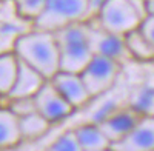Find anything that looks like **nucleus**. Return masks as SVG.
Listing matches in <instances>:
<instances>
[{
    "instance_id": "obj_1",
    "label": "nucleus",
    "mask_w": 154,
    "mask_h": 151,
    "mask_svg": "<svg viewBox=\"0 0 154 151\" xmlns=\"http://www.w3.org/2000/svg\"><path fill=\"white\" fill-rule=\"evenodd\" d=\"M12 51L19 60L32 66L49 80L60 71V54L56 34L35 29L20 34L14 40Z\"/></svg>"
},
{
    "instance_id": "obj_2",
    "label": "nucleus",
    "mask_w": 154,
    "mask_h": 151,
    "mask_svg": "<svg viewBox=\"0 0 154 151\" xmlns=\"http://www.w3.org/2000/svg\"><path fill=\"white\" fill-rule=\"evenodd\" d=\"M54 34L59 45L60 69L80 72L94 56L85 29V22L69 25L56 31Z\"/></svg>"
},
{
    "instance_id": "obj_3",
    "label": "nucleus",
    "mask_w": 154,
    "mask_h": 151,
    "mask_svg": "<svg viewBox=\"0 0 154 151\" xmlns=\"http://www.w3.org/2000/svg\"><path fill=\"white\" fill-rule=\"evenodd\" d=\"M88 17V0H48L40 16L31 25L35 29L56 32L69 25L86 22Z\"/></svg>"
},
{
    "instance_id": "obj_4",
    "label": "nucleus",
    "mask_w": 154,
    "mask_h": 151,
    "mask_svg": "<svg viewBox=\"0 0 154 151\" xmlns=\"http://www.w3.org/2000/svg\"><path fill=\"white\" fill-rule=\"evenodd\" d=\"M145 16V9L136 0H106L94 20L103 29L125 35L139 28Z\"/></svg>"
},
{
    "instance_id": "obj_5",
    "label": "nucleus",
    "mask_w": 154,
    "mask_h": 151,
    "mask_svg": "<svg viewBox=\"0 0 154 151\" xmlns=\"http://www.w3.org/2000/svg\"><path fill=\"white\" fill-rule=\"evenodd\" d=\"M120 66L122 63L119 60L103 54H94L91 57L86 66L80 71L91 97H97L111 90L120 74Z\"/></svg>"
},
{
    "instance_id": "obj_6",
    "label": "nucleus",
    "mask_w": 154,
    "mask_h": 151,
    "mask_svg": "<svg viewBox=\"0 0 154 151\" xmlns=\"http://www.w3.org/2000/svg\"><path fill=\"white\" fill-rule=\"evenodd\" d=\"M85 29H86L94 54H103V56L112 57L116 60H119L120 63L131 59L130 53H128V49L125 46L123 35L103 29L94 19L85 22Z\"/></svg>"
},
{
    "instance_id": "obj_7",
    "label": "nucleus",
    "mask_w": 154,
    "mask_h": 151,
    "mask_svg": "<svg viewBox=\"0 0 154 151\" xmlns=\"http://www.w3.org/2000/svg\"><path fill=\"white\" fill-rule=\"evenodd\" d=\"M34 103H35L37 112H40L53 125L69 117L75 109L59 93V90L54 86V83L51 80H46L45 85L40 88V91L34 96Z\"/></svg>"
},
{
    "instance_id": "obj_8",
    "label": "nucleus",
    "mask_w": 154,
    "mask_h": 151,
    "mask_svg": "<svg viewBox=\"0 0 154 151\" xmlns=\"http://www.w3.org/2000/svg\"><path fill=\"white\" fill-rule=\"evenodd\" d=\"M143 116V112L136 106H126L116 109L109 112L108 116L99 119V127L103 130V133L111 140V145L122 140L123 137L130 133L134 125L139 122V119Z\"/></svg>"
},
{
    "instance_id": "obj_9",
    "label": "nucleus",
    "mask_w": 154,
    "mask_h": 151,
    "mask_svg": "<svg viewBox=\"0 0 154 151\" xmlns=\"http://www.w3.org/2000/svg\"><path fill=\"white\" fill-rule=\"evenodd\" d=\"M112 151H154V116L143 114L122 140L111 145Z\"/></svg>"
},
{
    "instance_id": "obj_10",
    "label": "nucleus",
    "mask_w": 154,
    "mask_h": 151,
    "mask_svg": "<svg viewBox=\"0 0 154 151\" xmlns=\"http://www.w3.org/2000/svg\"><path fill=\"white\" fill-rule=\"evenodd\" d=\"M59 90V93L77 109L83 106L89 99H93L82 79L80 72H71L60 69L53 79H49Z\"/></svg>"
},
{
    "instance_id": "obj_11",
    "label": "nucleus",
    "mask_w": 154,
    "mask_h": 151,
    "mask_svg": "<svg viewBox=\"0 0 154 151\" xmlns=\"http://www.w3.org/2000/svg\"><path fill=\"white\" fill-rule=\"evenodd\" d=\"M48 79L32 66L19 60V71L14 86L9 91L6 99H20V97H34Z\"/></svg>"
},
{
    "instance_id": "obj_12",
    "label": "nucleus",
    "mask_w": 154,
    "mask_h": 151,
    "mask_svg": "<svg viewBox=\"0 0 154 151\" xmlns=\"http://www.w3.org/2000/svg\"><path fill=\"white\" fill-rule=\"evenodd\" d=\"M22 140L19 116L8 105H0V149L16 148Z\"/></svg>"
},
{
    "instance_id": "obj_13",
    "label": "nucleus",
    "mask_w": 154,
    "mask_h": 151,
    "mask_svg": "<svg viewBox=\"0 0 154 151\" xmlns=\"http://www.w3.org/2000/svg\"><path fill=\"white\" fill-rule=\"evenodd\" d=\"M75 134L82 151H108L111 149V140L99 127V123H82L75 127Z\"/></svg>"
},
{
    "instance_id": "obj_14",
    "label": "nucleus",
    "mask_w": 154,
    "mask_h": 151,
    "mask_svg": "<svg viewBox=\"0 0 154 151\" xmlns=\"http://www.w3.org/2000/svg\"><path fill=\"white\" fill-rule=\"evenodd\" d=\"M125 46L130 53L131 59L140 60V62H151L154 60V48L146 39V35L142 32V29L136 28L123 35Z\"/></svg>"
},
{
    "instance_id": "obj_15",
    "label": "nucleus",
    "mask_w": 154,
    "mask_h": 151,
    "mask_svg": "<svg viewBox=\"0 0 154 151\" xmlns=\"http://www.w3.org/2000/svg\"><path fill=\"white\" fill-rule=\"evenodd\" d=\"M19 122H20V133L23 142H32L38 137L45 136L53 125L37 111L19 117Z\"/></svg>"
},
{
    "instance_id": "obj_16",
    "label": "nucleus",
    "mask_w": 154,
    "mask_h": 151,
    "mask_svg": "<svg viewBox=\"0 0 154 151\" xmlns=\"http://www.w3.org/2000/svg\"><path fill=\"white\" fill-rule=\"evenodd\" d=\"M19 71V57L14 51L0 53V99L8 97Z\"/></svg>"
},
{
    "instance_id": "obj_17",
    "label": "nucleus",
    "mask_w": 154,
    "mask_h": 151,
    "mask_svg": "<svg viewBox=\"0 0 154 151\" xmlns=\"http://www.w3.org/2000/svg\"><path fill=\"white\" fill-rule=\"evenodd\" d=\"M48 0H12V5L16 8L17 16L22 20H26L32 23L40 12L43 11Z\"/></svg>"
},
{
    "instance_id": "obj_18",
    "label": "nucleus",
    "mask_w": 154,
    "mask_h": 151,
    "mask_svg": "<svg viewBox=\"0 0 154 151\" xmlns=\"http://www.w3.org/2000/svg\"><path fill=\"white\" fill-rule=\"evenodd\" d=\"M48 149L51 151H82V146L79 143V139H77L75 130L71 128V130H65L63 133H60L51 142Z\"/></svg>"
},
{
    "instance_id": "obj_19",
    "label": "nucleus",
    "mask_w": 154,
    "mask_h": 151,
    "mask_svg": "<svg viewBox=\"0 0 154 151\" xmlns=\"http://www.w3.org/2000/svg\"><path fill=\"white\" fill-rule=\"evenodd\" d=\"M12 111L16 112L19 117L26 116L29 112L37 111L35 109V103H34V97H20V99H8L6 103Z\"/></svg>"
},
{
    "instance_id": "obj_20",
    "label": "nucleus",
    "mask_w": 154,
    "mask_h": 151,
    "mask_svg": "<svg viewBox=\"0 0 154 151\" xmlns=\"http://www.w3.org/2000/svg\"><path fill=\"white\" fill-rule=\"evenodd\" d=\"M140 29L146 35V39L149 40V43L154 48V16H145L142 23H140Z\"/></svg>"
},
{
    "instance_id": "obj_21",
    "label": "nucleus",
    "mask_w": 154,
    "mask_h": 151,
    "mask_svg": "<svg viewBox=\"0 0 154 151\" xmlns=\"http://www.w3.org/2000/svg\"><path fill=\"white\" fill-rule=\"evenodd\" d=\"M106 0H88V6H89V17L88 20H91L97 16V12L100 11V8L105 5Z\"/></svg>"
},
{
    "instance_id": "obj_22",
    "label": "nucleus",
    "mask_w": 154,
    "mask_h": 151,
    "mask_svg": "<svg viewBox=\"0 0 154 151\" xmlns=\"http://www.w3.org/2000/svg\"><path fill=\"white\" fill-rule=\"evenodd\" d=\"M145 14L154 16V0H146L145 2Z\"/></svg>"
},
{
    "instance_id": "obj_23",
    "label": "nucleus",
    "mask_w": 154,
    "mask_h": 151,
    "mask_svg": "<svg viewBox=\"0 0 154 151\" xmlns=\"http://www.w3.org/2000/svg\"><path fill=\"white\" fill-rule=\"evenodd\" d=\"M136 2H137V3L140 5V6H142V8L145 9V2H146V0H136Z\"/></svg>"
},
{
    "instance_id": "obj_24",
    "label": "nucleus",
    "mask_w": 154,
    "mask_h": 151,
    "mask_svg": "<svg viewBox=\"0 0 154 151\" xmlns=\"http://www.w3.org/2000/svg\"><path fill=\"white\" fill-rule=\"evenodd\" d=\"M2 3H3V0H0V6H2Z\"/></svg>"
}]
</instances>
